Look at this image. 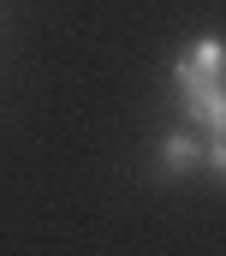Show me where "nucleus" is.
Returning a JSON list of instances; mask_svg holds the SVG:
<instances>
[{
  "instance_id": "nucleus-2",
  "label": "nucleus",
  "mask_w": 226,
  "mask_h": 256,
  "mask_svg": "<svg viewBox=\"0 0 226 256\" xmlns=\"http://www.w3.org/2000/svg\"><path fill=\"white\" fill-rule=\"evenodd\" d=\"M202 167V137L190 126L178 131H161V143H155V173H161V185H178V179H190Z\"/></svg>"
},
{
  "instance_id": "nucleus-1",
  "label": "nucleus",
  "mask_w": 226,
  "mask_h": 256,
  "mask_svg": "<svg viewBox=\"0 0 226 256\" xmlns=\"http://www.w3.org/2000/svg\"><path fill=\"white\" fill-rule=\"evenodd\" d=\"M172 90L196 137H226V78H172Z\"/></svg>"
},
{
  "instance_id": "nucleus-3",
  "label": "nucleus",
  "mask_w": 226,
  "mask_h": 256,
  "mask_svg": "<svg viewBox=\"0 0 226 256\" xmlns=\"http://www.w3.org/2000/svg\"><path fill=\"white\" fill-rule=\"evenodd\" d=\"M202 167L214 173V185H226V137H202Z\"/></svg>"
}]
</instances>
